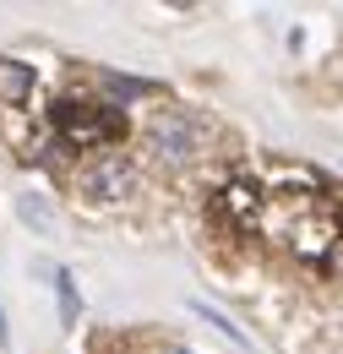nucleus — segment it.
<instances>
[{"label":"nucleus","mask_w":343,"mask_h":354,"mask_svg":"<svg viewBox=\"0 0 343 354\" xmlns=\"http://www.w3.org/2000/svg\"><path fill=\"white\" fill-rule=\"evenodd\" d=\"M147 147H153V158L158 164H191V153H196V131H191V120L185 115H158L153 126H147Z\"/></svg>","instance_id":"f03ea898"},{"label":"nucleus","mask_w":343,"mask_h":354,"mask_svg":"<svg viewBox=\"0 0 343 354\" xmlns=\"http://www.w3.org/2000/svg\"><path fill=\"white\" fill-rule=\"evenodd\" d=\"M6 338H11V333H6V310H0V349H6Z\"/></svg>","instance_id":"6e6552de"},{"label":"nucleus","mask_w":343,"mask_h":354,"mask_svg":"<svg viewBox=\"0 0 343 354\" xmlns=\"http://www.w3.org/2000/svg\"><path fill=\"white\" fill-rule=\"evenodd\" d=\"M33 93V66L28 60H0V98L6 104H22Z\"/></svg>","instance_id":"20e7f679"},{"label":"nucleus","mask_w":343,"mask_h":354,"mask_svg":"<svg viewBox=\"0 0 343 354\" xmlns=\"http://www.w3.org/2000/svg\"><path fill=\"white\" fill-rule=\"evenodd\" d=\"M22 218L33 223V229H55V218L44 213V202H39V196H22Z\"/></svg>","instance_id":"0eeeda50"},{"label":"nucleus","mask_w":343,"mask_h":354,"mask_svg":"<svg viewBox=\"0 0 343 354\" xmlns=\"http://www.w3.org/2000/svg\"><path fill=\"white\" fill-rule=\"evenodd\" d=\"M174 354H191V349H174Z\"/></svg>","instance_id":"1a4fd4ad"},{"label":"nucleus","mask_w":343,"mask_h":354,"mask_svg":"<svg viewBox=\"0 0 343 354\" xmlns=\"http://www.w3.org/2000/svg\"><path fill=\"white\" fill-rule=\"evenodd\" d=\"M49 120H55V131L66 136V142H98V136H120L126 131V120H120L115 109H93V104H77V98L55 104Z\"/></svg>","instance_id":"f257e3e1"},{"label":"nucleus","mask_w":343,"mask_h":354,"mask_svg":"<svg viewBox=\"0 0 343 354\" xmlns=\"http://www.w3.org/2000/svg\"><path fill=\"white\" fill-rule=\"evenodd\" d=\"M196 316H202V322H213L218 333H223V338H234V344H240V349H245V333H240V327H234V322H229V316H223V310H213V306H202V300H196Z\"/></svg>","instance_id":"423d86ee"},{"label":"nucleus","mask_w":343,"mask_h":354,"mask_svg":"<svg viewBox=\"0 0 343 354\" xmlns=\"http://www.w3.org/2000/svg\"><path fill=\"white\" fill-rule=\"evenodd\" d=\"M82 191H87V202H126L136 191V164L131 158H98L82 175Z\"/></svg>","instance_id":"7ed1b4c3"},{"label":"nucleus","mask_w":343,"mask_h":354,"mask_svg":"<svg viewBox=\"0 0 343 354\" xmlns=\"http://www.w3.org/2000/svg\"><path fill=\"white\" fill-rule=\"evenodd\" d=\"M55 289H60V322H66V327H77V316H82V295H77V278H71L66 267L55 272Z\"/></svg>","instance_id":"39448f33"}]
</instances>
